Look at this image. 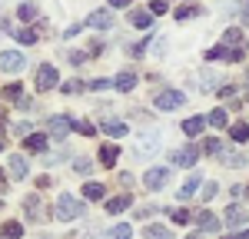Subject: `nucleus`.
Segmentation results:
<instances>
[{"label":"nucleus","instance_id":"nucleus-1","mask_svg":"<svg viewBox=\"0 0 249 239\" xmlns=\"http://www.w3.org/2000/svg\"><path fill=\"white\" fill-rule=\"evenodd\" d=\"M53 213H57V219H63V222H70V219L83 216V203H80L77 196H57V206H53Z\"/></svg>","mask_w":249,"mask_h":239},{"label":"nucleus","instance_id":"nucleus-2","mask_svg":"<svg viewBox=\"0 0 249 239\" xmlns=\"http://www.w3.org/2000/svg\"><path fill=\"white\" fill-rule=\"evenodd\" d=\"M23 67H27V57H23L20 50H3V53H0V70H3V73H20Z\"/></svg>","mask_w":249,"mask_h":239},{"label":"nucleus","instance_id":"nucleus-3","mask_svg":"<svg viewBox=\"0 0 249 239\" xmlns=\"http://www.w3.org/2000/svg\"><path fill=\"white\" fill-rule=\"evenodd\" d=\"M183 93H179V90H166V93H160V97L153 100V106L156 110H176V106H183Z\"/></svg>","mask_w":249,"mask_h":239},{"label":"nucleus","instance_id":"nucleus-4","mask_svg":"<svg viewBox=\"0 0 249 239\" xmlns=\"http://www.w3.org/2000/svg\"><path fill=\"white\" fill-rule=\"evenodd\" d=\"M57 83H60L57 70H53L50 63H43V67H40V70H37V90H53Z\"/></svg>","mask_w":249,"mask_h":239},{"label":"nucleus","instance_id":"nucleus-5","mask_svg":"<svg viewBox=\"0 0 249 239\" xmlns=\"http://www.w3.org/2000/svg\"><path fill=\"white\" fill-rule=\"evenodd\" d=\"M173 163H179V166H193V163H199V146H179V150H173Z\"/></svg>","mask_w":249,"mask_h":239},{"label":"nucleus","instance_id":"nucleus-6","mask_svg":"<svg viewBox=\"0 0 249 239\" xmlns=\"http://www.w3.org/2000/svg\"><path fill=\"white\" fill-rule=\"evenodd\" d=\"M166 179H170V170L166 166H156V170H146L143 183H146V189H160V186H166Z\"/></svg>","mask_w":249,"mask_h":239},{"label":"nucleus","instance_id":"nucleus-7","mask_svg":"<svg viewBox=\"0 0 249 239\" xmlns=\"http://www.w3.org/2000/svg\"><path fill=\"white\" fill-rule=\"evenodd\" d=\"M87 23L96 27V30H110V27H113V14H110V10H93Z\"/></svg>","mask_w":249,"mask_h":239},{"label":"nucleus","instance_id":"nucleus-8","mask_svg":"<svg viewBox=\"0 0 249 239\" xmlns=\"http://www.w3.org/2000/svg\"><path fill=\"white\" fill-rule=\"evenodd\" d=\"M47 126H50V133H53L57 139H63L67 133H70V126H73V120H67V117H50V123H47Z\"/></svg>","mask_w":249,"mask_h":239},{"label":"nucleus","instance_id":"nucleus-9","mask_svg":"<svg viewBox=\"0 0 249 239\" xmlns=\"http://www.w3.org/2000/svg\"><path fill=\"white\" fill-rule=\"evenodd\" d=\"M196 226H199V233H216L219 229V219L203 209V213H196Z\"/></svg>","mask_w":249,"mask_h":239},{"label":"nucleus","instance_id":"nucleus-10","mask_svg":"<svg viewBox=\"0 0 249 239\" xmlns=\"http://www.w3.org/2000/svg\"><path fill=\"white\" fill-rule=\"evenodd\" d=\"M223 216H226V226H243V222L249 219V213L243 209V206H230Z\"/></svg>","mask_w":249,"mask_h":239},{"label":"nucleus","instance_id":"nucleus-11","mask_svg":"<svg viewBox=\"0 0 249 239\" xmlns=\"http://www.w3.org/2000/svg\"><path fill=\"white\" fill-rule=\"evenodd\" d=\"M130 23L150 30V27H153V10H133V14H130Z\"/></svg>","mask_w":249,"mask_h":239},{"label":"nucleus","instance_id":"nucleus-12","mask_svg":"<svg viewBox=\"0 0 249 239\" xmlns=\"http://www.w3.org/2000/svg\"><path fill=\"white\" fill-rule=\"evenodd\" d=\"M103 196H107V186H103V183H87V186H83V199H90V203H100Z\"/></svg>","mask_w":249,"mask_h":239},{"label":"nucleus","instance_id":"nucleus-13","mask_svg":"<svg viewBox=\"0 0 249 239\" xmlns=\"http://www.w3.org/2000/svg\"><path fill=\"white\" fill-rule=\"evenodd\" d=\"M100 126H103V133H110V137H126V123H123V120H103V123H100Z\"/></svg>","mask_w":249,"mask_h":239},{"label":"nucleus","instance_id":"nucleus-14","mask_svg":"<svg viewBox=\"0 0 249 239\" xmlns=\"http://www.w3.org/2000/svg\"><path fill=\"white\" fill-rule=\"evenodd\" d=\"M113 86L120 90V93H130V90L136 86V73H130V70H126V73H120V77L113 80Z\"/></svg>","mask_w":249,"mask_h":239},{"label":"nucleus","instance_id":"nucleus-15","mask_svg":"<svg viewBox=\"0 0 249 239\" xmlns=\"http://www.w3.org/2000/svg\"><path fill=\"white\" fill-rule=\"evenodd\" d=\"M23 209L30 213V219H43V203H40V196H27V203H23Z\"/></svg>","mask_w":249,"mask_h":239},{"label":"nucleus","instance_id":"nucleus-16","mask_svg":"<svg viewBox=\"0 0 249 239\" xmlns=\"http://www.w3.org/2000/svg\"><path fill=\"white\" fill-rule=\"evenodd\" d=\"M203 126H206L203 117H190L186 123H183V133H186V137H196V133H203Z\"/></svg>","mask_w":249,"mask_h":239},{"label":"nucleus","instance_id":"nucleus-17","mask_svg":"<svg viewBox=\"0 0 249 239\" xmlns=\"http://www.w3.org/2000/svg\"><path fill=\"white\" fill-rule=\"evenodd\" d=\"M10 176H14V179L27 176V159H23V156H10Z\"/></svg>","mask_w":249,"mask_h":239},{"label":"nucleus","instance_id":"nucleus-18","mask_svg":"<svg viewBox=\"0 0 249 239\" xmlns=\"http://www.w3.org/2000/svg\"><path fill=\"white\" fill-rule=\"evenodd\" d=\"M116 156H120V150H116L113 143H107V146L100 150V163H103V166H113V163H116Z\"/></svg>","mask_w":249,"mask_h":239},{"label":"nucleus","instance_id":"nucleus-19","mask_svg":"<svg viewBox=\"0 0 249 239\" xmlns=\"http://www.w3.org/2000/svg\"><path fill=\"white\" fill-rule=\"evenodd\" d=\"M20 236H23V226H20V222H14V219L0 229V239H20Z\"/></svg>","mask_w":249,"mask_h":239},{"label":"nucleus","instance_id":"nucleus-20","mask_svg":"<svg viewBox=\"0 0 249 239\" xmlns=\"http://www.w3.org/2000/svg\"><path fill=\"white\" fill-rule=\"evenodd\" d=\"M130 203H133V199L123 193V196H116V199H107V209H110V213H123V209H126Z\"/></svg>","mask_w":249,"mask_h":239},{"label":"nucleus","instance_id":"nucleus-21","mask_svg":"<svg viewBox=\"0 0 249 239\" xmlns=\"http://www.w3.org/2000/svg\"><path fill=\"white\" fill-rule=\"evenodd\" d=\"M143 236H146V239H173L166 226H146V229H143Z\"/></svg>","mask_w":249,"mask_h":239},{"label":"nucleus","instance_id":"nucleus-22","mask_svg":"<svg viewBox=\"0 0 249 239\" xmlns=\"http://www.w3.org/2000/svg\"><path fill=\"white\" fill-rule=\"evenodd\" d=\"M37 14H40L37 3H20V7H17V17H20V20H34Z\"/></svg>","mask_w":249,"mask_h":239},{"label":"nucleus","instance_id":"nucleus-23","mask_svg":"<svg viewBox=\"0 0 249 239\" xmlns=\"http://www.w3.org/2000/svg\"><path fill=\"white\" fill-rule=\"evenodd\" d=\"M27 150H34V153L47 150V137H43V133H34V137H27Z\"/></svg>","mask_w":249,"mask_h":239},{"label":"nucleus","instance_id":"nucleus-24","mask_svg":"<svg viewBox=\"0 0 249 239\" xmlns=\"http://www.w3.org/2000/svg\"><path fill=\"white\" fill-rule=\"evenodd\" d=\"M196 189H199V176H190L186 183H183V189H179V199H190Z\"/></svg>","mask_w":249,"mask_h":239},{"label":"nucleus","instance_id":"nucleus-25","mask_svg":"<svg viewBox=\"0 0 249 239\" xmlns=\"http://www.w3.org/2000/svg\"><path fill=\"white\" fill-rule=\"evenodd\" d=\"M230 137L236 139V143H246L249 139V123H236V126L230 130Z\"/></svg>","mask_w":249,"mask_h":239},{"label":"nucleus","instance_id":"nucleus-26","mask_svg":"<svg viewBox=\"0 0 249 239\" xmlns=\"http://www.w3.org/2000/svg\"><path fill=\"white\" fill-rule=\"evenodd\" d=\"M14 37H17L20 43H37L40 34H37V30H14Z\"/></svg>","mask_w":249,"mask_h":239},{"label":"nucleus","instance_id":"nucleus-27","mask_svg":"<svg viewBox=\"0 0 249 239\" xmlns=\"http://www.w3.org/2000/svg\"><path fill=\"white\" fill-rule=\"evenodd\" d=\"M73 130H80V133H87V137H93L96 126L90 123V120H73Z\"/></svg>","mask_w":249,"mask_h":239},{"label":"nucleus","instance_id":"nucleus-28","mask_svg":"<svg viewBox=\"0 0 249 239\" xmlns=\"http://www.w3.org/2000/svg\"><path fill=\"white\" fill-rule=\"evenodd\" d=\"M223 163H226V166H243L246 156H243V153H223Z\"/></svg>","mask_w":249,"mask_h":239},{"label":"nucleus","instance_id":"nucleus-29","mask_svg":"<svg viewBox=\"0 0 249 239\" xmlns=\"http://www.w3.org/2000/svg\"><path fill=\"white\" fill-rule=\"evenodd\" d=\"M170 216H173L176 226H186V222H190V213H186V209H170Z\"/></svg>","mask_w":249,"mask_h":239},{"label":"nucleus","instance_id":"nucleus-30","mask_svg":"<svg viewBox=\"0 0 249 239\" xmlns=\"http://www.w3.org/2000/svg\"><path fill=\"white\" fill-rule=\"evenodd\" d=\"M199 14V7H179L176 10V20H190V17H196Z\"/></svg>","mask_w":249,"mask_h":239},{"label":"nucleus","instance_id":"nucleus-31","mask_svg":"<svg viewBox=\"0 0 249 239\" xmlns=\"http://www.w3.org/2000/svg\"><path fill=\"white\" fill-rule=\"evenodd\" d=\"M206 153H213V156H223V143H219V139H206Z\"/></svg>","mask_w":249,"mask_h":239},{"label":"nucleus","instance_id":"nucleus-32","mask_svg":"<svg viewBox=\"0 0 249 239\" xmlns=\"http://www.w3.org/2000/svg\"><path fill=\"white\" fill-rule=\"evenodd\" d=\"M210 123H213V126H226V110H213Z\"/></svg>","mask_w":249,"mask_h":239},{"label":"nucleus","instance_id":"nucleus-33","mask_svg":"<svg viewBox=\"0 0 249 239\" xmlns=\"http://www.w3.org/2000/svg\"><path fill=\"white\" fill-rule=\"evenodd\" d=\"M3 97L7 100H20V83H10V86L3 90Z\"/></svg>","mask_w":249,"mask_h":239},{"label":"nucleus","instance_id":"nucleus-34","mask_svg":"<svg viewBox=\"0 0 249 239\" xmlns=\"http://www.w3.org/2000/svg\"><path fill=\"white\" fill-rule=\"evenodd\" d=\"M113 239H130V226L123 222V226H116L113 229Z\"/></svg>","mask_w":249,"mask_h":239},{"label":"nucleus","instance_id":"nucleus-35","mask_svg":"<svg viewBox=\"0 0 249 239\" xmlns=\"http://www.w3.org/2000/svg\"><path fill=\"white\" fill-rule=\"evenodd\" d=\"M83 90V83H77V80H70V83H63V93H80Z\"/></svg>","mask_w":249,"mask_h":239},{"label":"nucleus","instance_id":"nucleus-36","mask_svg":"<svg viewBox=\"0 0 249 239\" xmlns=\"http://www.w3.org/2000/svg\"><path fill=\"white\" fill-rule=\"evenodd\" d=\"M107 86H110V80H103V77L90 80V90H107Z\"/></svg>","mask_w":249,"mask_h":239},{"label":"nucleus","instance_id":"nucleus-37","mask_svg":"<svg viewBox=\"0 0 249 239\" xmlns=\"http://www.w3.org/2000/svg\"><path fill=\"white\" fill-rule=\"evenodd\" d=\"M67 57H70V63H73V67H80V63L87 60V53H80V50H73V53H67Z\"/></svg>","mask_w":249,"mask_h":239},{"label":"nucleus","instance_id":"nucleus-38","mask_svg":"<svg viewBox=\"0 0 249 239\" xmlns=\"http://www.w3.org/2000/svg\"><path fill=\"white\" fill-rule=\"evenodd\" d=\"M216 189H219L216 183H206V189H203V199H213V196H216Z\"/></svg>","mask_w":249,"mask_h":239},{"label":"nucleus","instance_id":"nucleus-39","mask_svg":"<svg viewBox=\"0 0 249 239\" xmlns=\"http://www.w3.org/2000/svg\"><path fill=\"white\" fill-rule=\"evenodd\" d=\"M140 150H146V153L156 150V139H140Z\"/></svg>","mask_w":249,"mask_h":239},{"label":"nucleus","instance_id":"nucleus-40","mask_svg":"<svg viewBox=\"0 0 249 239\" xmlns=\"http://www.w3.org/2000/svg\"><path fill=\"white\" fill-rule=\"evenodd\" d=\"M153 14H166V0H153Z\"/></svg>","mask_w":249,"mask_h":239},{"label":"nucleus","instance_id":"nucleus-41","mask_svg":"<svg viewBox=\"0 0 249 239\" xmlns=\"http://www.w3.org/2000/svg\"><path fill=\"white\" fill-rule=\"evenodd\" d=\"M239 40V30H226V43H236Z\"/></svg>","mask_w":249,"mask_h":239},{"label":"nucleus","instance_id":"nucleus-42","mask_svg":"<svg viewBox=\"0 0 249 239\" xmlns=\"http://www.w3.org/2000/svg\"><path fill=\"white\" fill-rule=\"evenodd\" d=\"M226 239H249V229H243V233H232V236H226Z\"/></svg>","mask_w":249,"mask_h":239},{"label":"nucleus","instance_id":"nucleus-43","mask_svg":"<svg viewBox=\"0 0 249 239\" xmlns=\"http://www.w3.org/2000/svg\"><path fill=\"white\" fill-rule=\"evenodd\" d=\"M110 3H113V7H126L130 0H110Z\"/></svg>","mask_w":249,"mask_h":239},{"label":"nucleus","instance_id":"nucleus-44","mask_svg":"<svg viewBox=\"0 0 249 239\" xmlns=\"http://www.w3.org/2000/svg\"><path fill=\"white\" fill-rule=\"evenodd\" d=\"M3 130H7V117L0 113V133H3Z\"/></svg>","mask_w":249,"mask_h":239},{"label":"nucleus","instance_id":"nucleus-45","mask_svg":"<svg viewBox=\"0 0 249 239\" xmlns=\"http://www.w3.org/2000/svg\"><path fill=\"white\" fill-rule=\"evenodd\" d=\"M3 189H7V176L0 173V193H3Z\"/></svg>","mask_w":249,"mask_h":239},{"label":"nucleus","instance_id":"nucleus-46","mask_svg":"<svg viewBox=\"0 0 249 239\" xmlns=\"http://www.w3.org/2000/svg\"><path fill=\"white\" fill-rule=\"evenodd\" d=\"M190 239H199V233H193V236H190Z\"/></svg>","mask_w":249,"mask_h":239},{"label":"nucleus","instance_id":"nucleus-47","mask_svg":"<svg viewBox=\"0 0 249 239\" xmlns=\"http://www.w3.org/2000/svg\"><path fill=\"white\" fill-rule=\"evenodd\" d=\"M0 146H3V143H0Z\"/></svg>","mask_w":249,"mask_h":239}]
</instances>
